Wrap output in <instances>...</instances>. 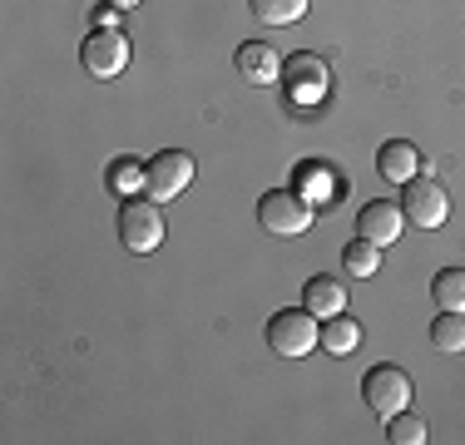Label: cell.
I'll list each match as a JSON object with an SVG mask.
<instances>
[{
	"instance_id": "cell-1",
	"label": "cell",
	"mask_w": 465,
	"mask_h": 445,
	"mask_svg": "<svg viewBox=\"0 0 465 445\" xmlns=\"http://www.w3.org/2000/svg\"><path fill=\"white\" fill-rule=\"evenodd\" d=\"M268 347L278 356H307L312 347H322V327L307 307H287V312H272L268 317Z\"/></svg>"
},
{
	"instance_id": "cell-2",
	"label": "cell",
	"mask_w": 465,
	"mask_h": 445,
	"mask_svg": "<svg viewBox=\"0 0 465 445\" xmlns=\"http://www.w3.org/2000/svg\"><path fill=\"white\" fill-rule=\"evenodd\" d=\"M258 222L272 232V238H297V232L312 228V203L292 188H268L258 198Z\"/></svg>"
},
{
	"instance_id": "cell-3",
	"label": "cell",
	"mask_w": 465,
	"mask_h": 445,
	"mask_svg": "<svg viewBox=\"0 0 465 445\" xmlns=\"http://www.w3.org/2000/svg\"><path fill=\"white\" fill-rule=\"evenodd\" d=\"M401 213H406V222H416V228H440V222L450 218V198H446V188L430 178V169H420L416 178L401 183Z\"/></svg>"
},
{
	"instance_id": "cell-4",
	"label": "cell",
	"mask_w": 465,
	"mask_h": 445,
	"mask_svg": "<svg viewBox=\"0 0 465 445\" xmlns=\"http://www.w3.org/2000/svg\"><path fill=\"white\" fill-rule=\"evenodd\" d=\"M119 242H124L129 252H153L163 242V213L149 193L119 203Z\"/></svg>"
},
{
	"instance_id": "cell-5",
	"label": "cell",
	"mask_w": 465,
	"mask_h": 445,
	"mask_svg": "<svg viewBox=\"0 0 465 445\" xmlns=\"http://www.w3.org/2000/svg\"><path fill=\"white\" fill-rule=\"evenodd\" d=\"M361 396H367V406H371V416H381V420H391L396 410H406L411 406V376L401 371V366H371L367 376H361Z\"/></svg>"
},
{
	"instance_id": "cell-6",
	"label": "cell",
	"mask_w": 465,
	"mask_h": 445,
	"mask_svg": "<svg viewBox=\"0 0 465 445\" xmlns=\"http://www.w3.org/2000/svg\"><path fill=\"white\" fill-rule=\"evenodd\" d=\"M188 183H193V159H188L183 149H163L143 163V193H149L153 203L188 193Z\"/></svg>"
},
{
	"instance_id": "cell-7",
	"label": "cell",
	"mask_w": 465,
	"mask_h": 445,
	"mask_svg": "<svg viewBox=\"0 0 465 445\" xmlns=\"http://www.w3.org/2000/svg\"><path fill=\"white\" fill-rule=\"evenodd\" d=\"M80 60L94 80H114L119 70L129 64V40L124 30H90V40L80 44Z\"/></svg>"
},
{
	"instance_id": "cell-8",
	"label": "cell",
	"mask_w": 465,
	"mask_h": 445,
	"mask_svg": "<svg viewBox=\"0 0 465 445\" xmlns=\"http://www.w3.org/2000/svg\"><path fill=\"white\" fill-rule=\"evenodd\" d=\"M401 203H386V198H376V203H367L357 213V238L361 242H371V248H391L396 238H401Z\"/></svg>"
},
{
	"instance_id": "cell-9",
	"label": "cell",
	"mask_w": 465,
	"mask_h": 445,
	"mask_svg": "<svg viewBox=\"0 0 465 445\" xmlns=\"http://www.w3.org/2000/svg\"><path fill=\"white\" fill-rule=\"evenodd\" d=\"M238 74L248 84H272V80H282V60H278V50H272L268 40H248V44H238Z\"/></svg>"
},
{
	"instance_id": "cell-10",
	"label": "cell",
	"mask_w": 465,
	"mask_h": 445,
	"mask_svg": "<svg viewBox=\"0 0 465 445\" xmlns=\"http://www.w3.org/2000/svg\"><path fill=\"white\" fill-rule=\"evenodd\" d=\"M420 169H426V159H420V149L406 139H391V143L376 149V173H381L386 183H406V178H416Z\"/></svg>"
},
{
	"instance_id": "cell-11",
	"label": "cell",
	"mask_w": 465,
	"mask_h": 445,
	"mask_svg": "<svg viewBox=\"0 0 465 445\" xmlns=\"http://www.w3.org/2000/svg\"><path fill=\"white\" fill-rule=\"evenodd\" d=\"M302 307L312 312L317 321L341 317V312H347V282H341V277H307V287H302Z\"/></svg>"
},
{
	"instance_id": "cell-12",
	"label": "cell",
	"mask_w": 465,
	"mask_h": 445,
	"mask_svg": "<svg viewBox=\"0 0 465 445\" xmlns=\"http://www.w3.org/2000/svg\"><path fill=\"white\" fill-rule=\"evenodd\" d=\"M430 297L440 312H465V267H440L436 282H430Z\"/></svg>"
},
{
	"instance_id": "cell-13",
	"label": "cell",
	"mask_w": 465,
	"mask_h": 445,
	"mask_svg": "<svg viewBox=\"0 0 465 445\" xmlns=\"http://www.w3.org/2000/svg\"><path fill=\"white\" fill-rule=\"evenodd\" d=\"M282 74H287V84H292L297 94L327 84V64L317 60V54H292V60H282Z\"/></svg>"
},
{
	"instance_id": "cell-14",
	"label": "cell",
	"mask_w": 465,
	"mask_h": 445,
	"mask_svg": "<svg viewBox=\"0 0 465 445\" xmlns=\"http://www.w3.org/2000/svg\"><path fill=\"white\" fill-rule=\"evenodd\" d=\"M430 347L446 351V356L465 351V317H460V312H440V317L430 321Z\"/></svg>"
},
{
	"instance_id": "cell-15",
	"label": "cell",
	"mask_w": 465,
	"mask_h": 445,
	"mask_svg": "<svg viewBox=\"0 0 465 445\" xmlns=\"http://www.w3.org/2000/svg\"><path fill=\"white\" fill-rule=\"evenodd\" d=\"M322 347L331 351V356H347V351H357L361 347V327L341 312V317H327L322 321Z\"/></svg>"
},
{
	"instance_id": "cell-16",
	"label": "cell",
	"mask_w": 465,
	"mask_h": 445,
	"mask_svg": "<svg viewBox=\"0 0 465 445\" xmlns=\"http://www.w3.org/2000/svg\"><path fill=\"white\" fill-rule=\"evenodd\" d=\"M307 5H312V0H252V15H258L262 25H297V20L307 15Z\"/></svg>"
},
{
	"instance_id": "cell-17",
	"label": "cell",
	"mask_w": 465,
	"mask_h": 445,
	"mask_svg": "<svg viewBox=\"0 0 465 445\" xmlns=\"http://www.w3.org/2000/svg\"><path fill=\"white\" fill-rule=\"evenodd\" d=\"M341 267H347V277H376V267H381V248H371V242H347L341 248Z\"/></svg>"
},
{
	"instance_id": "cell-18",
	"label": "cell",
	"mask_w": 465,
	"mask_h": 445,
	"mask_svg": "<svg viewBox=\"0 0 465 445\" xmlns=\"http://www.w3.org/2000/svg\"><path fill=\"white\" fill-rule=\"evenodd\" d=\"M386 436H391L396 445H420L430 436V426H426V416H416V410H396V416L386 420Z\"/></svg>"
},
{
	"instance_id": "cell-19",
	"label": "cell",
	"mask_w": 465,
	"mask_h": 445,
	"mask_svg": "<svg viewBox=\"0 0 465 445\" xmlns=\"http://www.w3.org/2000/svg\"><path fill=\"white\" fill-rule=\"evenodd\" d=\"M134 183H143V163L139 159H119L114 173H109V188H134Z\"/></svg>"
},
{
	"instance_id": "cell-20",
	"label": "cell",
	"mask_w": 465,
	"mask_h": 445,
	"mask_svg": "<svg viewBox=\"0 0 465 445\" xmlns=\"http://www.w3.org/2000/svg\"><path fill=\"white\" fill-rule=\"evenodd\" d=\"M90 25H94V30H119V5H94Z\"/></svg>"
},
{
	"instance_id": "cell-21",
	"label": "cell",
	"mask_w": 465,
	"mask_h": 445,
	"mask_svg": "<svg viewBox=\"0 0 465 445\" xmlns=\"http://www.w3.org/2000/svg\"><path fill=\"white\" fill-rule=\"evenodd\" d=\"M109 5H119V10H134V5H139V0H109Z\"/></svg>"
}]
</instances>
